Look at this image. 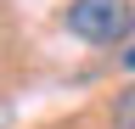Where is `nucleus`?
<instances>
[{"label": "nucleus", "mask_w": 135, "mask_h": 129, "mask_svg": "<svg viewBox=\"0 0 135 129\" xmlns=\"http://www.w3.org/2000/svg\"><path fill=\"white\" fill-rule=\"evenodd\" d=\"M62 28L84 45H124L135 28V6L129 0H68Z\"/></svg>", "instance_id": "1"}, {"label": "nucleus", "mask_w": 135, "mask_h": 129, "mask_svg": "<svg viewBox=\"0 0 135 129\" xmlns=\"http://www.w3.org/2000/svg\"><path fill=\"white\" fill-rule=\"evenodd\" d=\"M113 129H135V84L113 95Z\"/></svg>", "instance_id": "2"}, {"label": "nucleus", "mask_w": 135, "mask_h": 129, "mask_svg": "<svg viewBox=\"0 0 135 129\" xmlns=\"http://www.w3.org/2000/svg\"><path fill=\"white\" fill-rule=\"evenodd\" d=\"M124 68H129V73H135V45H129V51H124Z\"/></svg>", "instance_id": "3"}]
</instances>
